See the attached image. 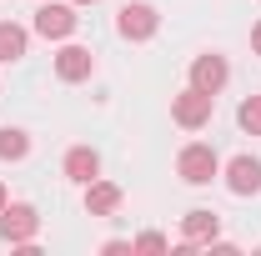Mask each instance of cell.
<instances>
[{"mask_svg":"<svg viewBox=\"0 0 261 256\" xmlns=\"http://www.w3.org/2000/svg\"><path fill=\"white\" fill-rule=\"evenodd\" d=\"M176 176H181L186 186H211V181L221 176V161H216V151H211L206 141H191V146H181V156H176Z\"/></svg>","mask_w":261,"mask_h":256,"instance_id":"1","label":"cell"},{"mask_svg":"<svg viewBox=\"0 0 261 256\" xmlns=\"http://www.w3.org/2000/svg\"><path fill=\"white\" fill-rule=\"evenodd\" d=\"M35 231H40L35 206H25V201H10V206L0 211V236H5L10 246H25V241H35Z\"/></svg>","mask_w":261,"mask_h":256,"instance_id":"2","label":"cell"},{"mask_svg":"<svg viewBox=\"0 0 261 256\" xmlns=\"http://www.w3.org/2000/svg\"><path fill=\"white\" fill-rule=\"evenodd\" d=\"M211 111H216V96H206V91H181V96L171 100V116H176V126L186 131H201L206 121H211Z\"/></svg>","mask_w":261,"mask_h":256,"instance_id":"3","label":"cell"},{"mask_svg":"<svg viewBox=\"0 0 261 256\" xmlns=\"http://www.w3.org/2000/svg\"><path fill=\"white\" fill-rule=\"evenodd\" d=\"M156 25H161V15L146 0H130V5H121V15H116V31L126 35V40H151Z\"/></svg>","mask_w":261,"mask_h":256,"instance_id":"4","label":"cell"},{"mask_svg":"<svg viewBox=\"0 0 261 256\" xmlns=\"http://www.w3.org/2000/svg\"><path fill=\"white\" fill-rule=\"evenodd\" d=\"M75 20H81V15H75L70 5H50V0L35 10V31L45 35V40H65V35L75 31Z\"/></svg>","mask_w":261,"mask_h":256,"instance_id":"5","label":"cell"},{"mask_svg":"<svg viewBox=\"0 0 261 256\" xmlns=\"http://www.w3.org/2000/svg\"><path fill=\"white\" fill-rule=\"evenodd\" d=\"M226 61L221 56H196L191 61V86L196 91H206V96H221V86H226Z\"/></svg>","mask_w":261,"mask_h":256,"instance_id":"6","label":"cell"},{"mask_svg":"<svg viewBox=\"0 0 261 256\" xmlns=\"http://www.w3.org/2000/svg\"><path fill=\"white\" fill-rule=\"evenodd\" d=\"M226 186H231L236 196H256V191H261V161H256V156H236V161L226 166Z\"/></svg>","mask_w":261,"mask_h":256,"instance_id":"7","label":"cell"},{"mask_svg":"<svg viewBox=\"0 0 261 256\" xmlns=\"http://www.w3.org/2000/svg\"><path fill=\"white\" fill-rule=\"evenodd\" d=\"M91 70H96V56H91L86 45H65L61 56H56V75L70 81V86H75V81H86Z\"/></svg>","mask_w":261,"mask_h":256,"instance_id":"8","label":"cell"},{"mask_svg":"<svg viewBox=\"0 0 261 256\" xmlns=\"http://www.w3.org/2000/svg\"><path fill=\"white\" fill-rule=\"evenodd\" d=\"M116 206H121V186H116V181H86V211H91V216H111V211H116Z\"/></svg>","mask_w":261,"mask_h":256,"instance_id":"9","label":"cell"},{"mask_svg":"<svg viewBox=\"0 0 261 256\" xmlns=\"http://www.w3.org/2000/svg\"><path fill=\"white\" fill-rule=\"evenodd\" d=\"M65 176L81 181V186L96 181V176H100V156L91 151V146H70V151H65Z\"/></svg>","mask_w":261,"mask_h":256,"instance_id":"10","label":"cell"},{"mask_svg":"<svg viewBox=\"0 0 261 256\" xmlns=\"http://www.w3.org/2000/svg\"><path fill=\"white\" fill-rule=\"evenodd\" d=\"M216 231H221V216L216 211H186L181 216V236L186 241H216Z\"/></svg>","mask_w":261,"mask_h":256,"instance_id":"11","label":"cell"},{"mask_svg":"<svg viewBox=\"0 0 261 256\" xmlns=\"http://www.w3.org/2000/svg\"><path fill=\"white\" fill-rule=\"evenodd\" d=\"M25 45H31V35L20 31L15 20H0V65L20 61V56H25Z\"/></svg>","mask_w":261,"mask_h":256,"instance_id":"12","label":"cell"},{"mask_svg":"<svg viewBox=\"0 0 261 256\" xmlns=\"http://www.w3.org/2000/svg\"><path fill=\"white\" fill-rule=\"evenodd\" d=\"M20 156H31V136L15 126H0V161H20Z\"/></svg>","mask_w":261,"mask_h":256,"instance_id":"13","label":"cell"},{"mask_svg":"<svg viewBox=\"0 0 261 256\" xmlns=\"http://www.w3.org/2000/svg\"><path fill=\"white\" fill-rule=\"evenodd\" d=\"M236 121H241V131H251V136H261V96H246V100H241Z\"/></svg>","mask_w":261,"mask_h":256,"instance_id":"14","label":"cell"},{"mask_svg":"<svg viewBox=\"0 0 261 256\" xmlns=\"http://www.w3.org/2000/svg\"><path fill=\"white\" fill-rule=\"evenodd\" d=\"M166 246H171V241H166L161 231H141V236L130 241V251H166Z\"/></svg>","mask_w":261,"mask_h":256,"instance_id":"15","label":"cell"},{"mask_svg":"<svg viewBox=\"0 0 261 256\" xmlns=\"http://www.w3.org/2000/svg\"><path fill=\"white\" fill-rule=\"evenodd\" d=\"M251 50H256V56H261V20H256V25H251Z\"/></svg>","mask_w":261,"mask_h":256,"instance_id":"16","label":"cell"},{"mask_svg":"<svg viewBox=\"0 0 261 256\" xmlns=\"http://www.w3.org/2000/svg\"><path fill=\"white\" fill-rule=\"evenodd\" d=\"M5 206H10V196H5V186H0V211H5Z\"/></svg>","mask_w":261,"mask_h":256,"instance_id":"17","label":"cell"},{"mask_svg":"<svg viewBox=\"0 0 261 256\" xmlns=\"http://www.w3.org/2000/svg\"><path fill=\"white\" fill-rule=\"evenodd\" d=\"M75 5H96V0H75Z\"/></svg>","mask_w":261,"mask_h":256,"instance_id":"18","label":"cell"}]
</instances>
